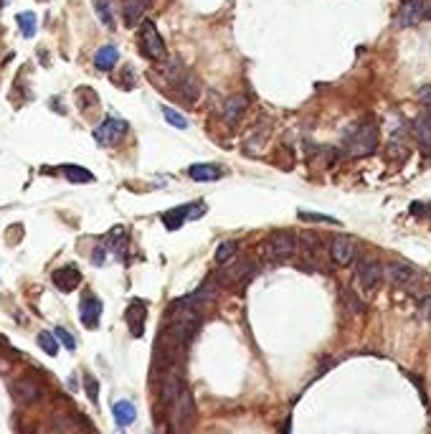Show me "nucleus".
<instances>
[{"label": "nucleus", "mask_w": 431, "mask_h": 434, "mask_svg": "<svg viewBox=\"0 0 431 434\" xmlns=\"http://www.w3.org/2000/svg\"><path fill=\"white\" fill-rule=\"evenodd\" d=\"M200 328V310L185 305L183 300H175L167 310V323H165V335L167 341L175 345H185L193 335L198 333Z\"/></svg>", "instance_id": "obj_1"}, {"label": "nucleus", "mask_w": 431, "mask_h": 434, "mask_svg": "<svg viewBox=\"0 0 431 434\" xmlns=\"http://www.w3.org/2000/svg\"><path fill=\"white\" fill-rule=\"evenodd\" d=\"M378 148V127L375 125H360L348 135L345 140V152L350 158H365L375 152Z\"/></svg>", "instance_id": "obj_2"}, {"label": "nucleus", "mask_w": 431, "mask_h": 434, "mask_svg": "<svg viewBox=\"0 0 431 434\" xmlns=\"http://www.w3.org/2000/svg\"><path fill=\"white\" fill-rule=\"evenodd\" d=\"M297 254V236L294 231H274L264 244V257L269 262H287Z\"/></svg>", "instance_id": "obj_3"}, {"label": "nucleus", "mask_w": 431, "mask_h": 434, "mask_svg": "<svg viewBox=\"0 0 431 434\" xmlns=\"http://www.w3.org/2000/svg\"><path fill=\"white\" fill-rule=\"evenodd\" d=\"M386 279H388L393 287L406 290V293H416L423 284L421 272L416 267H411V264H406V262H391L388 267H386Z\"/></svg>", "instance_id": "obj_4"}, {"label": "nucleus", "mask_w": 431, "mask_h": 434, "mask_svg": "<svg viewBox=\"0 0 431 434\" xmlns=\"http://www.w3.org/2000/svg\"><path fill=\"white\" fill-rule=\"evenodd\" d=\"M356 279L363 293H375L383 279H386V267L378 259H363V262H358Z\"/></svg>", "instance_id": "obj_5"}, {"label": "nucleus", "mask_w": 431, "mask_h": 434, "mask_svg": "<svg viewBox=\"0 0 431 434\" xmlns=\"http://www.w3.org/2000/svg\"><path fill=\"white\" fill-rule=\"evenodd\" d=\"M206 214V203L203 201H196V203H185V206H178V209H170L163 214V224H165L167 231H178L185 221H196Z\"/></svg>", "instance_id": "obj_6"}, {"label": "nucleus", "mask_w": 431, "mask_h": 434, "mask_svg": "<svg viewBox=\"0 0 431 434\" xmlns=\"http://www.w3.org/2000/svg\"><path fill=\"white\" fill-rule=\"evenodd\" d=\"M358 251H360V247H358V242L353 236L335 234L330 239V259L338 267H350L358 259Z\"/></svg>", "instance_id": "obj_7"}, {"label": "nucleus", "mask_w": 431, "mask_h": 434, "mask_svg": "<svg viewBox=\"0 0 431 434\" xmlns=\"http://www.w3.org/2000/svg\"><path fill=\"white\" fill-rule=\"evenodd\" d=\"M142 54L152 61H167V49H165V41H163V36L158 34V28L152 21H145L142 23Z\"/></svg>", "instance_id": "obj_8"}, {"label": "nucleus", "mask_w": 431, "mask_h": 434, "mask_svg": "<svg viewBox=\"0 0 431 434\" xmlns=\"http://www.w3.org/2000/svg\"><path fill=\"white\" fill-rule=\"evenodd\" d=\"M127 130H130L127 119L109 115V117L94 130V140L100 142V145H104V148H109V145H117V142L122 140V137L127 135Z\"/></svg>", "instance_id": "obj_9"}, {"label": "nucleus", "mask_w": 431, "mask_h": 434, "mask_svg": "<svg viewBox=\"0 0 431 434\" xmlns=\"http://www.w3.org/2000/svg\"><path fill=\"white\" fill-rule=\"evenodd\" d=\"M431 18V0H406L404 8L398 10V23L416 25Z\"/></svg>", "instance_id": "obj_10"}, {"label": "nucleus", "mask_w": 431, "mask_h": 434, "mask_svg": "<svg viewBox=\"0 0 431 434\" xmlns=\"http://www.w3.org/2000/svg\"><path fill=\"white\" fill-rule=\"evenodd\" d=\"M216 297H218V282H216V279H208V282L200 284L196 293L185 295V297H180V300L185 302V305L196 308V310H206V308L213 305Z\"/></svg>", "instance_id": "obj_11"}, {"label": "nucleus", "mask_w": 431, "mask_h": 434, "mask_svg": "<svg viewBox=\"0 0 431 434\" xmlns=\"http://www.w3.org/2000/svg\"><path fill=\"white\" fill-rule=\"evenodd\" d=\"M51 282H54V287H56L58 293H74L76 287L82 284V272L74 264H67V267L56 269L51 275Z\"/></svg>", "instance_id": "obj_12"}, {"label": "nucleus", "mask_w": 431, "mask_h": 434, "mask_svg": "<svg viewBox=\"0 0 431 434\" xmlns=\"http://www.w3.org/2000/svg\"><path fill=\"white\" fill-rule=\"evenodd\" d=\"M125 320H127L130 333H132L135 338H142V335H145V323H148V305L142 300H132L125 312Z\"/></svg>", "instance_id": "obj_13"}, {"label": "nucleus", "mask_w": 431, "mask_h": 434, "mask_svg": "<svg viewBox=\"0 0 431 434\" xmlns=\"http://www.w3.org/2000/svg\"><path fill=\"white\" fill-rule=\"evenodd\" d=\"M251 272H254V264L251 262H236L233 267H226L224 272L216 275V282L226 284V287H233V284H241L244 279H249Z\"/></svg>", "instance_id": "obj_14"}, {"label": "nucleus", "mask_w": 431, "mask_h": 434, "mask_svg": "<svg viewBox=\"0 0 431 434\" xmlns=\"http://www.w3.org/2000/svg\"><path fill=\"white\" fill-rule=\"evenodd\" d=\"M79 317H82L84 328H97L102 317V300L94 297V295H84L82 305H79Z\"/></svg>", "instance_id": "obj_15"}, {"label": "nucleus", "mask_w": 431, "mask_h": 434, "mask_svg": "<svg viewBox=\"0 0 431 434\" xmlns=\"http://www.w3.org/2000/svg\"><path fill=\"white\" fill-rule=\"evenodd\" d=\"M302 254L307 257V264H320V259L325 254L323 239L315 231H305L302 234Z\"/></svg>", "instance_id": "obj_16"}, {"label": "nucleus", "mask_w": 431, "mask_h": 434, "mask_svg": "<svg viewBox=\"0 0 431 434\" xmlns=\"http://www.w3.org/2000/svg\"><path fill=\"white\" fill-rule=\"evenodd\" d=\"M150 8V0H125L122 3V16H125V25H137L145 18Z\"/></svg>", "instance_id": "obj_17"}, {"label": "nucleus", "mask_w": 431, "mask_h": 434, "mask_svg": "<svg viewBox=\"0 0 431 434\" xmlns=\"http://www.w3.org/2000/svg\"><path fill=\"white\" fill-rule=\"evenodd\" d=\"M185 391V384L180 381V376L175 371H167L165 376V384H163V401L167 407H175V401L180 399V393Z\"/></svg>", "instance_id": "obj_18"}, {"label": "nucleus", "mask_w": 431, "mask_h": 434, "mask_svg": "<svg viewBox=\"0 0 431 434\" xmlns=\"http://www.w3.org/2000/svg\"><path fill=\"white\" fill-rule=\"evenodd\" d=\"M411 130H414V137L419 140L421 150L431 152V112L429 115H419V117L414 119Z\"/></svg>", "instance_id": "obj_19"}, {"label": "nucleus", "mask_w": 431, "mask_h": 434, "mask_svg": "<svg viewBox=\"0 0 431 434\" xmlns=\"http://www.w3.org/2000/svg\"><path fill=\"white\" fill-rule=\"evenodd\" d=\"M188 176L193 181H198V183H211V181H218V178L224 176V170L213 163H196V165L188 168Z\"/></svg>", "instance_id": "obj_20"}, {"label": "nucleus", "mask_w": 431, "mask_h": 434, "mask_svg": "<svg viewBox=\"0 0 431 434\" xmlns=\"http://www.w3.org/2000/svg\"><path fill=\"white\" fill-rule=\"evenodd\" d=\"M112 414H115V422L122 426V429L130 426L135 419H137V409H135V404L132 401H127V399L115 401V404H112Z\"/></svg>", "instance_id": "obj_21"}, {"label": "nucleus", "mask_w": 431, "mask_h": 434, "mask_svg": "<svg viewBox=\"0 0 431 434\" xmlns=\"http://www.w3.org/2000/svg\"><path fill=\"white\" fill-rule=\"evenodd\" d=\"M246 97H241V94H236V97H231V100H226L224 104V119L229 122V125H236L241 117H244V112H246Z\"/></svg>", "instance_id": "obj_22"}, {"label": "nucleus", "mask_w": 431, "mask_h": 434, "mask_svg": "<svg viewBox=\"0 0 431 434\" xmlns=\"http://www.w3.org/2000/svg\"><path fill=\"white\" fill-rule=\"evenodd\" d=\"M107 249L112 251V254H117L119 259H125V251H127V229L125 226H115V229L109 231Z\"/></svg>", "instance_id": "obj_23"}, {"label": "nucleus", "mask_w": 431, "mask_h": 434, "mask_svg": "<svg viewBox=\"0 0 431 434\" xmlns=\"http://www.w3.org/2000/svg\"><path fill=\"white\" fill-rule=\"evenodd\" d=\"M117 59H119V51H117V46H102L97 54H94V67L100 69V71H112L117 64Z\"/></svg>", "instance_id": "obj_24"}, {"label": "nucleus", "mask_w": 431, "mask_h": 434, "mask_svg": "<svg viewBox=\"0 0 431 434\" xmlns=\"http://www.w3.org/2000/svg\"><path fill=\"white\" fill-rule=\"evenodd\" d=\"M175 92L180 94L183 102H185V100H188V102H196V100H198V92H200L198 79H196V76H191V74H185V76L180 79V84L175 87Z\"/></svg>", "instance_id": "obj_25"}, {"label": "nucleus", "mask_w": 431, "mask_h": 434, "mask_svg": "<svg viewBox=\"0 0 431 434\" xmlns=\"http://www.w3.org/2000/svg\"><path fill=\"white\" fill-rule=\"evenodd\" d=\"M58 170H61L64 178L71 181V183H91V181H94V176H91L89 170L82 168V165H61Z\"/></svg>", "instance_id": "obj_26"}, {"label": "nucleus", "mask_w": 431, "mask_h": 434, "mask_svg": "<svg viewBox=\"0 0 431 434\" xmlns=\"http://www.w3.org/2000/svg\"><path fill=\"white\" fill-rule=\"evenodd\" d=\"M18 28H21V34L25 36V38H34L36 36V28H38V23H36V16L34 13H28V10H23V13H18Z\"/></svg>", "instance_id": "obj_27"}, {"label": "nucleus", "mask_w": 431, "mask_h": 434, "mask_svg": "<svg viewBox=\"0 0 431 434\" xmlns=\"http://www.w3.org/2000/svg\"><path fill=\"white\" fill-rule=\"evenodd\" d=\"M236 251H239V242L229 239V242H224L221 247H218V251H216V262H218V264H226V262H231V259L236 257Z\"/></svg>", "instance_id": "obj_28"}, {"label": "nucleus", "mask_w": 431, "mask_h": 434, "mask_svg": "<svg viewBox=\"0 0 431 434\" xmlns=\"http://www.w3.org/2000/svg\"><path fill=\"white\" fill-rule=\"evenodd\" d=\"M94 10L100 13V21L107 25V28H115V13H112V3H109V0H97V3H94Z\"/></svg>", "instance_id": "obj_29"}, {"label": "nucleus", "mask_w": 431, "mask_h": 434, "mask_svg": "<svg viewBox=\"0 0 431 434\" xmlns=\"http://www.w3.org/2000/svg\"><path fill=\"white\" fill-rule=\"evenodd\" d=\"M38 345L43 348V353H49V356H56L58 353V338L49 330H41L38 333Z\"/></svg>", "instance_id": "obj_30"}, {"label": "nucleus", "mask_w": 431, "mask_h": 434, "mask_svg": "<svg viewBox=\"0 0 431 434\" xmlns=\"http://www.w3.org/2000/svg\"><path fill=\"white\" fill-rule=\"evenodd\" d=\"M163 117H165L167 125L178 127V130H185V127H188V119L183 117L180 112H175L173 107H165V104H163Z\"/></svg>", "instance_id": "obj_31"}, {"label": "nucleus", "mask_w": 431, "mask_h": 434, "mask_svg": "<svg viewBox=\"0 0 431 434\" xmlns=\"http://www.w3.org/2000/svg\"><path fill=\"white\" fill-rule=\"evenodd\" d=\"M302 221H317V224H340L338 218H332V216H325V214H312V211H299L297 214Z\"/></svg>", "instance_id": "obj_32"}, {"label": "nucleus", "mask_w": 431, "mask_h": 434, "mask_svg": "<svg viewBox=\"0 0 431 434\" xmlns=\"http://www.w3.org/2000/svg\"><path fill=\"white\" fill-rule=\"evenodd\" d=\"M54 335H56L58 341H61L64 345H67L69 351H74V348H76V341L71 338V333H69L67 328H56V330H54Z\"/></svg>", "instance_id": "obj_33"}, {"label": "nucleus", "mask_w": 431, "mask_h": 434, "mask_svg": "<svg viewBox=\"0 0 431 434\" xmlns=\"http://www.w3.org/2000/svg\"><path fill=\"white\" fill-rule=\"evenodd\" d=\"M107 244H100V247H97V249H94V254H91V262H94V264H104V262H107Z\"/></svg>", "instance_id": "obj_34"}, {"label": "nucleus", "mask_w": 431, "mask_h": 434, "mask_svg": "<svg viewBox=\"0 0 431 434\" xmlns=\"http://www.w3.org/2000/svg\"><path fill=\"white\" fill-rule=\"evenodd\" d=\"M419 100H421L423 107H429V112H431V87H423L421 92H419Z\"/></svg>", "instance_id": "obj_35"}, {"label": "nucleus", "mask_w": 431, "mask_h": 434, "mask_svg": "<svg viewBox=\"0 0 431 434\" xmlns=\"http://www.w3.org/2000/svg\"><path fill=\"white\" fill-rule=\"evenodd\" d=\"M419 310H421V315H426V317H431V293L423 297L421 302H419Z\"/></svg>", "instance_id": "obj_36"}, {"label": "nucleus", "mask_w": 431, "mask_h": 434, "mask_svg": "<svg viewBox=\"0 0 431 434\" xmlns=\"http://www.w3.org/2000/svg\"><path fill=\"white\" fill-rule=\"evenodd\" d=\"M86 391H89V399L97 404V381H94V378H89V376H86Z\"/></svg>", "instance_id": "obj_37"}, {"label": "nucleus", "mask_w": 431, "mask_h": 434, "mask_svg": "<svg viewBox=\"0 0 431 434\" xmlns=\"http://www.w3.org/2000/svg\"><path fill=\"white\" fill-rule=\"evenodd\" d=\"M0 5H5V0H0Z\"/></svg>", "instance_id": "obj_38"}]
</instances>
